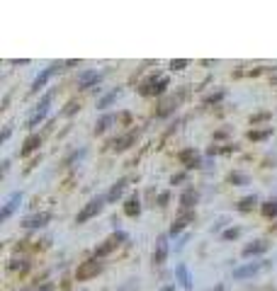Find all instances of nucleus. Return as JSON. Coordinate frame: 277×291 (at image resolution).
<instances>
[{
    "label": "nucleus",
    "mask_w": 277,
    "mask_h": 291,
    "mask_svg": "<svg viewBox=\"0 0 277 291\" xmlns=\"http://www.w3.org/2000/svg\"><path fill=\"white\" fill-rule=\"evenodd\" d=\"M105 202H107V194H97L95 199H90V202H88L83 209L78 211V216H76V223H85V221H90L92 216H97V214L102 211Z\"/></svg>",
    "instance_id": "f257e3e1"
},
{
    "label": "nucleus",
    "mask_w": 277,
    "mask_h": 291,
    "mask_svg": "<svg viewBox=\"0 0 277 291\" xmlns=\"http://www.w3.org/2000/svg\"><path fill=\"white\" fill-rule=\"evenodd\" d=\"M270 262L268 260H260V262H248V264H241V267H236L233 269V279H248L253 274H258L260 269H265Z\"/></svg>",
    "instance_id": "f03ea898"
},
{
    "label": "nucleus",
    "mask_w": 277,
    "mask_h": 291,
    "mask_svg": "<svg viewBox=\"0 0 277 291\" xmlns=\"http://www.w3.org/2000/svg\"><path fill=\"white\" fill-rule=\"evenodd\" d=\"M166 87H168V78H166V75H158V78L153 75V78H148L143 85L138 87V92H141V95H161Z\"/></svg>",
    "instance_id": "7ed1b4c3"
},
{
    "label": "nucleus",
    "mask_w": 277,
    "mask_h": 291,
    "mask_svg": "<svg viewBox=\"0 0 277 291\" xmlns=\"http://www.w3.org/2000/svg\"><path fill=\"white\" fill-rule=\"evenodd\" d=\"M124 238H127V235H124V233H122V231H117V233H114V235H110V238H107V240H105L102 245H97V248H95V257L100 260V257H105V255H110L112 250H114V248H117V245H119V243H122Z\"/></svg>",
    "instance_id": "20e7f679"
},
{
    "label": "nucleus",
    "mask_w": 277,
    "mask_h": 291,
    "mask_svg": "<svg viewBox=\"0 0 277 291\" xmlns=\"http://www.w3.org/2000/svg\"><path fill=\"white\" fill-rule=\"evenodd\" d=\"M100 80H102V73L100 71H81L76 85H78V90H90V87L97 85Z\"/></svg>",
    "instance_id": "39448f33"
},
{
    "label": "nucleus",
    "mask_w": 277,
    "mask_h": 291,
    "mask_svg": "<svg viewBox=\"0 0 277 291\" xmlns=\"http://www.w3.org/2000/svg\"><path fill=\"white\" fill-rule=\"evenodd\" d=\"M100 272H102V262H100L97 257H95V260H88V262H83V264L78 267L76 277H78V279L83 282V279H90V277H97Z\"/></svg>",
    "instance_id": "423d86ee"
},
{
    "label": "nucleus",
    "mask_w": 277,
    "mask_h": 291,
    "mask_svg": "<svg viewBox=\"0 0 277 291\" xmlns=\"http://www.w3.org/2000/svg\"><path fill=\"white\" fill-rule=\"evenodd\" d=\"M137 139H138V129H129L127 134H122V136L112 139V141H110V148H114V150H124V148H129V146L134 144Z\"/></svg>",
    "instance_id": "0eeeda50"
},
{
    "label": "nucleus",
    "mask_w": 277,
    "mask_h": 291,
    "mask_svg": "<svg viewBox=\"0 0 277 291\" xmlns=\"http://www.w3.org/2000/svg\"><path fill=\"white\" fill-rule=\"evenodd\" d=\"M20 202H22V192H12V194L7 197L5 206H2V211H0V221H7V218L12 216V211L20 206Z\"/></svg>",
    "instance_id": "6e6552de"
},
{
    "label": "nucleus",
    "mask_w": 277,
    "mask_h": 291,
    "mask_svg": "<svg viewBox=\"0 0 277 291\" xmlns=\"http://www.w3.org/2000/svg\"><path fill=\"white\" fill-rule=\"evenodd\" d=\"M49 221H51V214H49V211H42V214L27 216V218L22 221V226H25V228H42V226H46Z\"/></svg>",
    "instance_id": "1a4fd4ad"
},
{
    "label": "nucleus",
    "mask_w": 277,
    "mask_h": 291,
    "mask_svg": "<svg viewBox=\"0 0 277 291\" xmlns=\"http://www.w3.org/2000/svg\"><path fill=\"white\" fill-rule=\"evenodd\" d=\"M192 221H194V214H192V211H185L183 216H178V218L173 221V226H170V231H168V235H173V238H175L178 233L183 231V228H185L187 223H192Z\"/></svg>",
    "instance_id": "9d476101"
},
{
    "label": "nucleus",
    "mask_w": 277,
    "mask_h": 291,
    "mask_svg": "<svg viewBox=\"0 0 277 291\" xmlns=\"http://www.w3.org/2000/svg\"><path fill=\"white\" fill-rule=\"evenodd\" d=\"M166 260H168V238L161 235L156 248H153V264H163Z\"/></svg>",
    "instance_id": "9b49d317"
},
{
    "label": "nucleus",
    "mask_w": 277,
    "mask_h": 291,
    "mask_svg": "<svg viewBox=\"0 0 277 291\" xmlns=\"http://www.w3.org/2000/svg\"><path fill=\"white\" fill-rule=\"evenodd\" d=\"M175 277H178V284H180L183 289H192V277H190V269H187L185 262H180V264L175 267Z\"/></svg>",
    "instance_id": "f8f14e48"
},
{
    "label": "nucleus",
    "mask_w": 277,
    "mask_h": 291,
    "mask_svg": "<svg viewBox=\"0 0 277 291\" xmlns=\"http://www.w3.org/2000/svg\"><path fill=\"white\" fill-rule=\"evenodd\" d=\"M58 68H61V66H49V68H44V71H42V73H39V75L34 78V83H32V90H42V87H44L46 83H49V80H51V75H54Z\"/></svg>",
    "instance_id": "ddd939ff"
},
{
    "label": "nucleus",
    "mask_w": 277,
    "mask_h": 291,
    "mask_svg": "<svg viewBox=\"0 0 277 291\" xmlns=\"http://www.w3.org/2000/svg\"><path fill=\"white\" fill-rule=\"evenodd\" d=\"M178 160L180 163H185V168L187 170H192L199 165V158H197V153H194V148H185V150H180L178 153Z\"/></svg>",
    "instance_id": "4468645a"
},
{
    "label": "nucleus",
    "mask_w": 277,
    "mask_h": 291,
    "mask_svg": "<svg viewBox=\"0 0 277 291\" xmlns=\"http://www.w3.org/2000/svg\"><path fill=\"white\" fill-rule=\"evenodd\" d=\"M39 144H42V136H39V134H29L27 139H25V144H22V148H20V155L27 158L29 153H34V150L39 148Z\"/></svg>",
    "instance_id": "2eb2a0df"
},
{
    "label": "nucleus",
    "mask_w": 277,
    "mask_h": 291,
    "mask_svg": "<svg viewBox=\"0 0 277 291\" xmlns=\"http://www.w3.org/2000/svg\"><path fill=\"white\" fill-rule=\"evenodd\" d=\"M268 250V240H253L250 245L243 248V257H255V255H263Z\"/></svg>",
    "instance_id": "dca6fc26"
},
{
    "label": "nucleus",
    "mask_w": 277,
    "mask_h": 291,
    "mask_svg": "<svg viewBox=\"0 0 277 291\" xmlns=\"http://www.w3.org/2000/svg\"><path fill=\"white\" fill-rule=\"evenodd\" d=\"M124 214H127V216H132V218L141 214V199H138L137 194H132V197L124 202Z\"/></svg>",
    "instance_id": "f3484780"
},
{
    "label": "nucleus",
    "mask_w": 277,
    "mask_h": 291,
    "mask_svg": "<svg viewBox=\"0 0 277 291\" xmlns=\"http://www.w3.org/2000/svg\"><path fill=\"white\" fill-rule=\"evenodd\" d=\"M119 95H122V87H114V90H110L107 95H102V97L97 100V109H107V107H110V105L117 100V97H119Z\"/></svg>",
    "instance_id": "a211bd4d"
},
{
    "label": "nucleus",
    "mask_w": 277,
    "mask_h": 291,
    "mask_svg": "<svg viewBox=\"0 0 277 291\" xmlns=\"http://www.w3.org/2000/svg\"><path fill=\"white\" fill-rule=\"evenodd\" d=\"M124 187H127V180H117L112 184V189L107 192V202H117L122 194H124Z\"/></svg>",
    "instance_id": "6ab92c4d"
},
{
    "label": "nucleus",
    "mask_w": 277,
    "mask_h": 291,
    "mask_svg": "<svg viewBox=\"0 0 277 291\" xmlns=\"http://www.w3.org/2000/svg\"><path fill=\"white\" fill-rule=\"evenodd\" d=\"M194 202H197V192H194V187H187L180 194V206L183 209H190V206H194Z\"/></svg>",
    "instance_id": "aec40b11"
},
{
    "label": "nucleus",
    "mask_w": 277,
    "mask_h": 291,
    "mask_svg": "<svg viewBox=\"0 0 277 291\" xmlns=\"http://www.w3.org/2000/svg\"><path fill=\"white\" fill-rule=\"evenodd\" d=\"M114 121H117V116H114V114H105L102 119H100V121H97V124H95V134H102V131H107Z\"/></svg>",
    "instance_id": "412c9836"
},
{
    "label": "nucleus",
    "mask_w": 277,
    "mask_h": 291,
    "mask_svg": "<svg viewBox=\"0 0 277 291\" xmlns=\"http://www.w3.org/2000/svg\"><path fill=\"white\" fill-rule=\"evenodd\" d=\"M46 114H49V109H37V112L27 119V129H34L37 124H42V121L46 119Z\"/></svg>",
    "instance_id": "4be33fe9"
},
{
    "label": "nucleus",
    "mask_w": 277,
    "mask_h": 291,
    "mask_svg": "<svg viewBox=\"0 0 277 291\" xmlns=\"http://www.w3.org/2000/svg\"><path fill=\"white\" fill-rule=\"evenodd\" d=\"M178 102H180V97H170V100H166L163 105H161V109H158V116H166L170 114L175 107H178Z\"/></svg>",
    "instance_id": "5701e85b"
},
{
    "label": "nucleus",
    "mask_w": 277,
    "mask_h": 291,
    "mask_svg": "<svg viewBox=\"0 0 277 291\" xmlns=\"http://www.w3.org/2000/svg\"><path fill=\"white\" fill-rule=\"evenodd\" d=\"M273 134V126H265V129H258V131H248V139L250 141H263Z\"/></svg>",
    "instance_id": "b1692460"
},
{
    "label": "nucleus",
    "mask_w": 277,
    "mask_h": 291,
    "mask_svg": "<svg viewBox=\"0 0 277 291\" xmlns=\"http://www.w3.org/2000/svg\"><path fill=\"white\" fill-rule=\"evenodd\" d=\"M255 204H258V197H255V194H248V197H243V199L238 202V211H250Z\"/></svg>",
    "instance_id": "393cba45"
},
{
    "label": "nucleus",
    "mask_w": 277,
    "mask_h": 291,
    "mask_svg": "<svg viewBox=\"0 0 277 291\" xmlns=\"http://www.w3.org/2000/svg\"><path fill=\"white\" fill-rule=\"evenodd\" d=\"M260 209H263V214H265L268 218H275V216H277V199H270V202H265L263 206H260Z\"/></svg>",
    "instance_id": "a878e982"
},
{
    "label": "nucleus",
    "mask_w": 277,
    "mask_h": 291,
    "mask_svg": "<svg viewBox=\"0 0 277 291\" xmlns=\"http://www.w3.org/2000/svg\"><path fill=\"white\" fill-rule=\"evenodd\" d=\"M229 182L241 187V184H248V175L246 173H229Z\"/></svg>",
    "instance_id": "bb28decb"
},
{
    "label": "nucleus",
    "mask_w": 277,
    "mask_h": 291,
    "mask_svg": "<svg viewBox=\"0 0 277 291\" xmlns=\"http://www.w3.org/2000/svg\"><path fill=\"white\" fill-rule=\"evenodd\" d=\"M222 100H224V90H217V92H212V95L204 97V105H217V102H222Z\"/></svg>",
    "instance_id": "cd10ccee"
},
{
    "label": "nucleus",
    "mask_w": 277,
    "mask_h": 291,
    "mask_svg": "<svg viewBox=\"0 0 277 291\" xmlns=\"http://www.w3.org/2000/svg\"><path fill=\"white\" fill-rule=\"evenodd\" d=\"M7 269H10V272H17V269H20V272H25V269H27V262H25V260H10Z\"/></svg>",
    "instance_id": "c85d7f7f"
},
{
    "label": "nucleus",
    "mask_w": 277,
    "mask_h": 291,
    "mask_svg": "<svg viewBox=\"0 0 277 291\" xmlns=\"http://www.w3.org/2000/svg\"><path fill=\"white\" fill-rule=\"evenodd\" d=\"M54 100V92H46L39 102H37V109H49V102Z\"/></svg>",
    "instance_id": "c756f323"
},
{
    "label": "nucleus",
    "mask_w": 277,
    "mask_h": 291,
    "mask_svg": "<svg viewBox=\"0 0 277 291\" xmlns=\"http://www.w3.org/2000/svg\"><path fill=\"white\" fill-rule=\"evenodd\" d=\"M83 155H85V148H81V150H73V153L63 160V165H71V163H76V160H78V158H83Z\"/></svg>",
    "instance_id": "7c9ffc66"
},
{
    "label": "nucleus",
    "mask_w": 277,
    "mask_h": 291,
    "mask_svg": "<svg viewBox=\"0 0 277 291\" xmlns=\"http://www.w3.org/2000/svg\"><path fill=\"white\" fill-rule=\"evenodd\" d=\"M78 109H81V105H78V102L73 100V102H68V105H66V109H63V114H66V116H71V114H76Z\"/></svg>",
    "instance_id": "2f4dec72"
},
{
    "label": "nucleus",
    "mask_w": 277,
    "mask_h": 291,
    "mask_svg": "<svg viewBox=\"0 0 277 291\" xmlns=\"http://www.w3.org/2000/svg\"><path fill=\"white\" fill-rule=\"evenodd\" d=\"M238 235H241V228H229V231L222 233L224 240H233V238H238Z\"/></svg>",
    "instance_id": "473e14b6"
},
{
    "label": "nucleus",
    "mask_w": 277,
    "mask_h": 291,
    "mask_svg": "<svg viewBox=\"0 0 277 291\" xmlns=\"http://www.w3.org/2000/svg\"><path fill=\"white\" fill-rule=\"evenodd\" d=\"M187 63H190L187 58H178V61H170V68H173V71H183Z\"/></svg>",
    "instance_id": "72a5a7b5"
},
{
    "label": "nucleus",
    "mask_w": 277,
    "mask_h": 291,
    "mask_svg": "<svg viewBox=\"0 0 277 291\" xmlns=\"http://www.w3.org/2000/svg\"><path fill=\"white\" fill-rule=\"evenodd\" d=\"M185 177H187V175H185V173H178V175H173V177H170V184H178V182H185Z\"/></svg>",
    "instance_id": "f704fd0d"
},
{
    "label": "nucleus",
    "mask_w": 277,
    "mask_h": 291,
    "mask_svg": "<svg viewBox=\"0 0 277 291\" xmlns=\"http://www.w3.org/2000/svg\"><path fill=\"white\" fill-rule=\"evenodd\" d=\"M168 199H170V192H161L158 194V206H166Z\"/></svg>",
    "instance_id": "c9c22d12"
},
{
    "label": "nucleus",
    "mask_w": 277,
    "mask_h": 291,
    "mask_svg": "<svg viewBox=\"0 0 277 291\" xmlns=\"http://www.w3.org/2000/svg\"><path fill=\"white\" fill-rule=\"evenodd\" d=\"M268 116H270V114H268V112H263V114H255V116H253V119H250V121H253V124H258V121H265Z\"/></svg>",
    "instance_id": "e433bc0d"
},
{
    "label": "nucleus",
    "mask_w": 277,
    "mask_h": 291,
    "mask_svg": "<svg viewBox=\"0 0 277 291\" xmlns=\"http://www.w3.org/2000/svg\"><path fill=\"white\" fill-rule=\"evenodd\" d=\"M226 134H229V129H222V131H217V134H214V139H224Z\"/></svg>",
    "instance_id": "4c0bfd02"
},
{
    "label": "nucleus",
    "mask_w": 277,
    "mask_h": 291,
    "mask_svg": "<svg viewBox=\"0 0 277 291\" xmlns=\"http://www.w3.org/2000/svg\"><path fill=\"white\" fill-rule=\"evenodd\" d=\"M7 136H10V126H7V129L2 131V136H0V141H7Z\"/></svg>",
    "instance_id": "58836bf2"
},
{
    "label": "nucleus",
    "mask_w": 277,
    "mask_h": 291,
    "mask_svg": "<svg viewBox=\"0 0 277 291\" xmlns=\"http://www.w3.org/2000/svg\"><path fill=\"white\" fill-rule=\"evenodd\" d=\"M39 291H51V284H44V287H42Z\"/></svg>",
    "instance_id": "ea45409f"
},
{
    "label": "nucleus",
    "mask_w": 277,
    "mask_h": 291,
    "mask_svg": "<svg viewBox=\"0 0 277 291\" xmlns=\"http://www.w3.org/2000/svg\"><path fill=\"white\" fill-rule=\"evenodd\" d=\"M214 291H224V284H217V287H214Z\"/></svg>",
    "instance_id": "a19ab883"
},
{
    "label": "nucleus",
    "mask_w": 277,
    "mask_h": 291,
    "mask_svg": "<svg viewBox=\"0 0 277 291\" xmlns=\"http://www.w3.org/2000/svg\"><path fill=\"white\" fill-rule=\"evenodd\" d=\"M161 291H173V287H163V289H161Z\"/></svg>",
    "instance_id": "79ce46f5"
}]
</instances>
